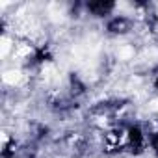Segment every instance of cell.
Instances as JSON below:
<instances>
[{
	"label": "cell",
	"mask_w": 158,
	"mask_h": 158,
	"mask_svg": "<svg viewBox=\"0 0 158 158\" xmlns=\"http://www.w3.org/2000/svg\"><path fill=\"white\" fill-rule=\"evenodd\" d=\"M132 30H134V21L123 15H114L106 23V32L114 37H125L132 34Z\"/></svg>",
	"instance_id": "cell-1"
},
{
	"label": "cell",
	"mask_w": 158,
	"mask_h": 158,
	"mask_svg": "<svg viewBox=\"0 0 158 158\" xmlns=\"http://www.w3.org/2000/svg\"><path fill=\"white\" fill-rule=\"evenodd\" d=\"M152 152H154V154L158 156V134H156V136L152 138Z\"/></svg>",
	"instance_id": "cell-2"
}]
</instances>
